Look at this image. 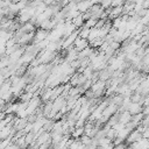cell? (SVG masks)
I'll return each instance as SVG.
<instances>
[{"mask_svg":"<svg viewBox=\"0 0 149 149\" xmlns=\"http://www.w3.org/2000/svg\"><path fill=\"white\" fill-rule=\"evenodd\" d=\"M83 133H85V129H84V128H79V129H77L76 132H73L72 135H73L74 137H78V136H80Z\"/></svg>","mask_w":149,"mask_h":149,"instance_id":"7a4b0ae2","label":"cell"},{"mask_svg":"<svg viewBox=\"0 0 149 149\" xmlns=\"http://www.w3.org/2000/svg\"><path fill=\"white\" fill-rule=\"evenodd\" d=\"M83 22H84L83 15H79V16H77L76 19H73V20H72V24H74L76 27H80V26L83 24Z\"/></svg>","mask_w":149,"mask_h":149,"instance_id":"6da1fadb","label":"cell"}]
</instances>
